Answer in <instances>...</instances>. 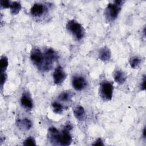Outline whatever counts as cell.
I'll return each mask as SVG.
<instances>
[{"mask_svg": "<svg viewBox=\"0 0 146 146\" xmlns=\"http://www.w3.org/2000/svg\"><path fill=\"white\" fill-rule=\"evenodd\" d=\"M67 29L77 38V39H81L84 36V31L83 27L75 21L68 22L67 24Z\"/></svg>", "mask_w": 146, "mask_h": 146, "instance_id": "obj_1", "label": "cell"}, {"mask_svg": "<svg viewBox=\"0 0 146 146\" xmlns=\"http://www.w3.org/2000/svg\"><path fill=\"white\" fill-rule=\"evenodd\" d=\"M57 59V55L55 52L51 49H48L44 54V62L43 68L48 70L52 66V63Z\"/></svg>", "mask_w": 146, "mask_h": 146, "instance_id": "obj_2", "label": "cell"}, {"mask_svg": "<svg viewBox=\"0 0 146 146\" xmlns=\"http://www.w3.org/2000/svg\"><path fill=\"white\" fill-rule=\"evenodd\" d=\"M30 58L33 63L35 64L38 67H40L42 66L43 67L44 62V55L38 49H34L31 51Z\"/></svg>", "mask_w": 146, "mask_h": 146, "instance_id": "obj_3", "label": "cell"}, {"mask_svg": "<svg viewBox=\"0 0 146 146\" xmlns=\"http://www.w3.org/2000/svg\"><path fill=\"white\" fill-rule=\"evenodd\" d=\"M100 94L104 100H111L113 94V86L112 84L108 82L103 83L100 86Z\"/></svg>", "mask_w": 146, "mask_h": 146, "instance_id": "obj_4", "label": "cell"}, {"mask_svg": "<svg viewBox=\"0 0 146 146\" xmlns=\"http://www.w3.org/2000/svg\"><path fill=\"white\" fill-rule=\"evenodd\" d=\"M71 129L70 125H67L65 127L64 129L60 133L58 143L62 145H70L71 142V136L69 133V131Z\"/></svg>", "mask_w": 146, "mask_h": 146, "instance_id": "obj_5", "label": "cell"}, {"mask_svg": "<svg viewBox=\"0 0 146 146\" xmlns=\"http://www.w3.org/2000/svg\"><path fill=\"white\" fill-rule=\"evenodd\" d=\"M119 10V6L116 4L109 3L106 9V16L109 19H114L117 17Z\"/></svg>", "mask_w": 146, "mask_h": 146, "instance_id": "obj_6", "label": "cell"}, {"mask_svg": "<svg viewBox=\"0 0 146 146\" xmlns=\"http://www.w3.org/2000/svg\"><path fill=\"white\" fill-rule=\"evenodd\" d=\"M66 77V74L61 66L57 67L53 74V79L54 83L60 84L63 82Z\"/></svg>", "mask_w": 146, "mask_h": 146, "instance_id": "obj_7", "label": "cell"}, {"mask_svg": "<svg viewBox=\"0 0 146 146\" xmlns=\"http://www.w3.org/2000/svg\"><path fill=\"white\" fill-rule=\"evenodd\" d=\"M87 83L84 78L82 76L74 77L72 80V86L76 90H82L86 86Z\"/></svg>", "mask_w": 146, "mask_h": 146, "instance_id": "obj_8", "label": "cell"}, {"mask_svg": "<svg viewBox=\"0 0 146 146\" xmlns=\"http://www.w3.org/2000/svg\"><path fill=\"white\" fill-rule=\"evenodd\" d=\"M60 135V133L57 130V129L55 127H50L48 131V138L52 141H58L59 137Z\"/></svg>", "mask_w": 146, "mask_h": 146, "instance_id": "obj_9", "label": "cell"}, {"mask_svg": "<svg viewBox=\"0 0 146 146\" xmlns=\"http://www.w3.org/2000/svg\"><path fill=\"white\" fill-rule=\"evenodd\" d=\"M99 57L102 61L106 62L108 60L111 58V52L110 50L106 47L102 48L99 51Z\"/></svg>", "mask_w": 146, "mask_h": 146, "instance_id": "obj_10", "label": "cell"}, {"mask_svg": "<svg viewBox=\"0 0 146 146\" xmlns=\"http://www.w3.org/2000/svg\"><path fill=\"white\" fill-rule=\"evenodd\" d=\"M44 11V7L42 5L36 3L34 4L31 9V13L34 16H40Z\"/></svg>", "mask_w": 146, "mask_h": 146, "instance_id": "obj_11", "label": "cell"}, {"mask_svg": "<svg viewBox=\"0 0 146 146\" xmlns=\"http://www.w3.org/2000/svg\"><path fill=\"white\" fill-rule=\"evenodd\" d=\"M74 113L75 117L79 120H82L85 116V111L82 106H78L74 110Z\"/></svg>", "mask_w": 146, "mask_h": 146, "instance_id": "obj_12", "label": "cell"}, {"mask_svg": "<svg viewBox=\"0 0 146 146\" xmlns=\"http://www.w3.org/2000/svg\"><path fill=\"white\" fill-rule=\"evenodd\" d=\"M113 77H114L113 78L119 84L123 83L125 82V78H126L124 74L119 70L116 71L115 72Z\"/></svg>", "mask_w": 146, "mask_h": 146, "instance_id": "obj_13", "label": "cell"}, {"mask_svg": "<svg viewBox=\"0 0 146 146\" xmlns=\"http://www.w3.org/2000/svg\"><path fill=\"white\" fill-rule=\"evenodd\" d=\"M22 105L26 108H31L33 107V103L31 99L27 95H23L21 99Z\"/></svg>", "mask_w": 146, "mask_h": 146, "instance_id": "obj_14", "label": "cell"}, {"mask_svg": "<svg viewBox=\"0 0 146 146\" xmlns=\"http://www.w3.org/2000/svg\"><path fill=\"white\" fill-rule=\"evenodd\" d=\"M10 8L11 10V12L13 14H17L21 10V5L19 2H14L11 3Z\"/></svg>", "mask_w": 146, "mask_h": 146, "instance_id": "obj_15", "label": "cell"}, {"mask_svg": "<svg viewBox=\"0 0 146 146\" xmlns=\"http://www.w3.org/2000/svg\"><path fill=\"white\" fill-rule=\"evenodd\" d=\"M72 96V94L70 92H63L58 96V99L61 101H69L71 100V97Z\"/></svg>", "mask_w": 146, "mask_h": 146, "instance_id": "obj_16", "label": "cell"}, {"mask_svg": "<svg viewBox=\"0 0 146 146\" xmlns=\"http://www.w3.org/2000/svg\"><path fill=\"white\" fill-rule=\"evenodd\" d=\"M8 59L6 56H2L1 59V73H5L7 66H8Z\"/></svg>", "mask_w": 146, "mask_h": 146, "instance_id": "obj_17", "label": "cell"}, {"mask_svg": "<svg viewBox=\"0 0 146 146\" xmlns=\"http://www.w3.org/2000/svg\"><path fill=\"white\" fill-rule=\"evenodd\" d=\"M140 63V59L137 56L132 57L130 60V65L132 68H135L139 66Z\"/></svg>", "mask_w": 146, "mask_h": 146, "instance_id": "obj_18", "label": "cell"}, {"mask_svg": "<svg viewBox=\"0 0 146 146\" xmlns=\"http://www.w3.org/2000/svg\"><path fill=\"white\" fill-rule=\"evenodd\" d=\"M19 123L22 127H24V128H25L26 129H30L32 125L31 122L29 119H27L26 118H25L23 120H22V121H21Z\"/></svg>", "mask_w": 146, "mask_h": 146, "instance_id": "obj_19", "label": "cell"}, {"mask_svg": "<svg viewBox=\"0 0 146 146\" xmlns=\"http://www.w3.org/2000/svg\"><path fill=\"white\" fill-rule=\"evenodd\" d=\"M52 106L53 107L54 112H55L56 113H60L62 112V111L63 110V107H62V106L60 103H59L58 102H54L52 104Z\"/></svg>", "mask_w": 146, "mask_h": 146, "instance_id": "obj_20", "label": "cell"}, {"mask_svg": "<svg viewBox=\"0 0 146 146\" xmlns=\"http://www.w3.org/2000/svg\"><path fill=\"white\" fill-rule=\"evenodd\" d=\"M23 145L33 146V145H35V142L33 138L29 137L25 141V142L23 143Z\"/></svg>", "mask_w": 146, "mask_h": 146, "instance_id": "obj_21", "label": "cell"}, {"mask_svg": "<svg viewBox=\"0 0 146 146\" xmlns=\"http://www.w3.org/2000/svg\"><path fill=\"white\" fill-rule=\"evenodd\" d=\"M1 5L3 8H9L10 7L11 3L8 1H1Z\"/></svg>", "mask_w": 146, "mask_h": 146, "instance_id": "obj_22", "label": "cell"}, {"mask_svg": "<svg viewBox=\"0 0 146 146\" xmlns=\"http://www.w3.org/2000/svg\"><path fill=\"white\" fill-rule=\"evenodd\" d=\"M6 79V76L5 73H1V86L2 87Z\"/></svg>", "mask_w": 146, "mask_h": 146, "instance_id": "obj_23", "label": "cell"}, {"mask_svg": "<svg viewBox=\"0 0 146 146\" xmlns=\"http://www.w3.org/2000/svg\"><path fill=\"white\" fill-rule=\"evenodd\" d=\"M93 145H103V143L102 139L99 138L98 140H96V141L93 144Z\"/></svg>", "mask_w": 146, "mask_h": 146, "instance_id": "obj_24", "label": "cell"}, {"mask_svg": "<svg viewBox=\"0 0 146 146\" xmlns=\"http://www.w3.org/2000/svg\"><path fill=\"white\" fill-rule=\"evenodd\" d=\"M145 82H146V80H145V77H144L143 80L142 82V83L141 84V88L142 90H145Z\"/></svg>", "mask_w": 146, "mask_h": 146, "instance_id": "obj_25", "label": "cell"}, {"mask_svg": "<svg viewBox=\"0 0 146 146\" xmlns=\"http://www.w3.org/2000/svg\"><path fill=\"white\" fill-rule=\"evenodd\" d=\"M115 2L116 5H117L118 6H120V5H121V4L123 2V1H116Z\"/></svg>", "mask_w": 146, "mask_h": 146, "instance_id": "obj_26", "label": "cell"}, {"mask_svg": "<svg viewBox=\"0 0 146 146\" xmlns=\"http://www.w3.org/2000/svg\"><path fill=\"white\" fill-rule=\"evenodd\" d=\"M143 137H144V138H145V136H146V135H145V128H144V129H143Z\"/></svg>", "mask_w": 146, "mask_h": 146, "instance_id": "obj_27", "label": "cell"}]
</instances>
